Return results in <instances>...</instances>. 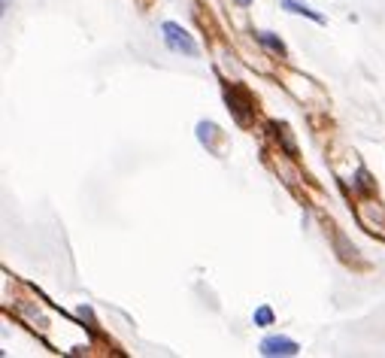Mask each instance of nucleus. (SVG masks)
Wrapping results in <instances>:
<instances>
[{"mask_svg":"<svg viewBox=\"0 0 385 358\" xmlns=\"http://www.w3.org/2000/svg\"><path fill=\"white\" fill-rule=\"evenodd\" d=\"M10 3H13V0H3V10H10Z\"/></svg>","mask_w":385,"mask_h":358,"instance_id":"8","label":"nucleus"},{"mask_svg":"<svg viewBox=\"0 0 385 358\" xmlns=\"http://www.w3.org/2000/svg\"><path fill=\"white\" fill-rule=\"evenodd\" d=\"M282 10L286 13H295V15H306V19H313L316 24H325V19L316 10H309L306 3H300V0H282Z\"/></svg>","mask_w":385,"mask_h":358,"instance_id":"4","label":"nucleus"},{"mask_svg":"<svg viewBox=\"0 0 385 358\" xmlns=\"http://www.w3.org/2000/svg\"><path fill=\"white\" fill-rule=\"evenodd\" d=\"M252 322L258 325V328H267V325H273V310H270V307H258V310H255V316H252Z\"/></svg>","mask_w":385,"mask_h":358,"instance_id":"6","label":"nucleus"},{"mask_svg":"<svg viewBox=\"0 0 385 358\" xmlns=\"http://www.w3.org/2000/svg\"><path fill=\"white\" fill-rule=\"evenodd\" d=\"M258 40H261V43L270 49V52H276V55H286V43H282L279 37H273L270 31H261V34H258Z\"/></svg>","mask_w":385,"mask_h":358,"instance_id":"5","label":"nucleus"},{"mask_svg":"<svg viewBox=\"0 0 385 358\" xmlns=\"http://www.w3.org/2000/svg\"><path fill=\"white\" fill-rule=\"evenodd\" d=\"M161 40H164V46L170 49V52H177V55H186V58H197L200 55V46L195 43V37H191L179 22H164L161 24Z\"/></svg>","mask_w":385,"mask_h":358,"instance_id":"1","label":"nucleus"},{"mask_svg":"<svg viewBox=\"0 0 385 358\" xmlns=\"http://www.w3.org/2000/svg\"><path fill=\"white\" fill-rule=\"evenodd\" d=\"M261 355L264 358H291L300 352V343L291 337H282V334H273V337H264L261 340Z\"/></svg>","mask_w":385,"mask_h":358,"instance_id":"2","label":"nucleus"},{"mask_svg":"<svg viewBox=\"0 0 385 358\" xmlns=\"http://www.w3.org/2000/svg\"><path fill=\"white\" fill-rule=\"evenodd\" d=\"M215 137H222V131L215 128L213 122H200V124H197V140H200V143H204V146L209 149V152H219V146L213 143Z\"/></svg>","mask_w":385,"mask_h":358,"instance_id":"3","label":"nucleus"},{"mask_svg":"<svg viewBox=\"0 0 385 358\" xmlns=\"http://www.w3.org/2000/svg\"><path fill=\"white\" fill-rule=\"evenodd\" d=\"M237 6H252V0H234Z\"/></svg>","mask_w":385,"mask_h":358,"instance_id":"7","label":"nucleus"}]
</instances>
